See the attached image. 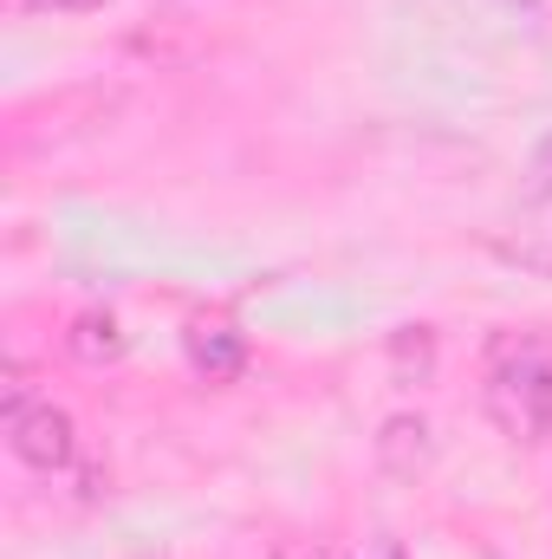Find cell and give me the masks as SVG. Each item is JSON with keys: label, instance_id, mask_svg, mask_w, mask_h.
<instances>
[{"label": "cell", "instance_id": "9c48e42d", "mask_svg": "<svg viewBox=\"0 0 552 559\" xmlns=\"http://www.w3.org/2000/svg\"><path fill=\"white\" fill-rule=\"evenodd\" d=\"M46 7H59V13H92V7H105V0H46Z\"/></svg>", "mask_w": 552, "mask_h": 559}, {"label": "cell", "instance_id": "8992f818", "mask_svg": "<svg viewBox=\"0 0 552 559\" xmlns=\"http://www.w3.org/2000/svg\"><path fill=\"white\" fill-rule=\"evenodd\" d=\"M391 371H397V384H429V371H435V332L429 325H404L391 338Z\"/></svg>", "mask_w": 552, "mask_h": 559}, {"label": "cell", "instance_id": "52a82bcc", "mask_svg": "<svg viewBox=\"0 0 552 559\" xmlns=\"http://www.w3.org/2000/svg\"><path fill=\"white\" fill-rule=\"evenodd\" d=\"M527 176H533V182H527V189H533V195H540V202H552V138L540 143V150H533V169H527Z\"/></svg>", "mask_w": 552, "mask_h": 559}, {"label": "cell", "instance_id": "6da1fadb", "mask_svg": "<svg viewBox=\"0 0 552 559\" xmlns=\"http://www.w3.org/2000/svg\"><path fill=\"white\" fill-rule=\"evenodd\" d=\"M488 417L501 423L514 442H547L552 436V358L547 352H501L488 371Z\"/></svg>", "mask_w": 552, "mask_h": 559}, {"label": "cell", "instance_id": "5b68a950", "mask_svg": "<svg viewBox=\"0 0 552 559\" xmlns=\"http://www.w3.org/2000/svg\"><path fill=\"white\" fill-rule=\"evenodd\" d=\"M65 345H72V358H85V365H118L131 338H124V325H118L111 312H79L72 332H65Z\"/></svg>", "mask_w": 552, "mask_h": 559}, {"label": "cell", "instance_id": "3957f363", "mask_svg": "<svg viewBox=\"0 0 552 559\" xmlns=\"http://www.w3.org/2000/svg\"><path fill=\"white\" fill-rule=\"evenodd\" d=\"M377 462H384V475H397V481H416V475L435 462L429 423H422V417H391L384 429H377Z\"/></svg>", "mask_w": 552, "mask_h": 559}, {"label": "cell", "instance_id": "277c9868", "mask_svg": "<svg viewBox=\"0 0 552 559\" xmlns=\"http://www.w3.org/2000/svg\"><path fill=\"white\" fill-rule=\"evenodd\" d=\"M189 365L208 378V384H228V378H241V365H248V338L235 332V325H189Z\"/></svg>", "mask_w": 552, "mask_h": 559}, {"label": "cell", "instance_id": "7a4b0ae2", "mask_svg": "<svg viewBox=\"0 0 552 559\" xmlns=\"http://www.w3.org/2000/svg\"><path fill=\"white\" fill-rule=\"evenodd\" d=\"M7 442H13V455L26 462V468H65L72 462V417L59 411V404H39V397H26V384H7Z\"/></svg>", "mask_w": 552, "mask_h": 559}, {"label": "cell", "instance_id": "ba28073f", "mask_svg": "<svg viewBox=\"0 0 552 559\" xmlns=\"http://www.w3.org/2000/svg\"><path fill=\"white\" fill-rule=\"evenodd\" d=\"M274 559H332V554H325V547H279Z\"/></svg>", "mask_w": 552, "mask_h": 559}]
</instances>
